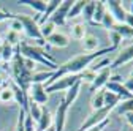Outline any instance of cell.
Instances as JSON below:
<instances>
[{"label": "cell", "instance_id": "4316f807", "mask_svg": "<svg viewBox=\"0 0 133 131\" xmlns=\"http://www.w3.org/2000/svg\"><path fill=\"white\" fill-rule=\"evenodd\" d=\"M14 101V92L10 85H5L2 90H0V103H3V104H8Z\"/></svg>", "mask_w": 133, "mask_h": 131}, {"label": "cell", "instance_id": "1f68e13d", "mask_svg": "<svg viewBox=\"0 0 133 131\" xmlns=\"http://www.w3.org/2000/svg\"><path fill=\"white\" fill-rule=\"evenodd\" d=\"M106 67H109V60H108V59H105V57H102V60L94 62L90 67H89V70H92V71L98 73V71H102V70H103V68H106Z\"/></svg>", "mask_w": 133, "mask_h": 131}, {"label": "cell", "instance_id": "7402d4cb", "mask_svg": "<svg viewBox=\"0 0 133 131\" xmlns=\"http://www.w3.org/2000/svg\"><path fill=\"white\" fill-rule=\"evenodd\" d=\"M54 71H38V73H33L32 74V84H46L49 79L52 77Z\"/></svg>", "mask_w": 133, "mask_h": 131}, {"label": "cell", "instance_id": "277c9868", "mask_svg": "<svg viewBox=\"0 0 133 131\" xmlns=\"http://www.w3.org/2000/svg\"><path fill=\"white\" fill-rule=\"evenodd\" d=\"M14 18L22 24V32L29 38H32L33 41H37L38 46H41V47L46 46V41L43 40V37L40 33V25L35 21V18H32V16H29V14H14Z\"/></svg>", "mask_w": 133, "mask_h": 131}, {"label": "cell", "instance_id": "6da1fadb", "mask_svg": "<svg viewBox=\"0 0 133 131\" xmlns=\"http://www.w3.org/2000/svg\"><path fill=\"white\" fill-rule=\"evenodd\" d=\"M111 51H114V47H111V46H109V47H105V49H98V51H95V52L79 54V55H76V57H73V59H70V60H66L65 63L59 65V68L54 71L52 77L49 79L44 85L54 82V81H57L59 77L66 76V74H81L84 70H87V68L90 67V65H92L95 60L102 59L105 54H108V52H111Z\"/></svg>", "mask_w": 133, "mask_h": 131}, {"label": "cell", "instance_id": "8d00e7d4", "mask_svg": "<svg viewBox=\"0 0 133 131\" xmlns=\"http://www.w3.org/2000/svg\"><path fill=\"white\" fill-rule=\"evenodd\" d=\"M8 30H13V32H18V33H22V24L16 19V18H13L11 19V22H10V28Z\"/></svg>", "mask_w": 133, "mask_h": 131}, {"label": "cell", "instance_id": "74e56055", "mask_svg": "<svg viewBox=\"0 0 133 131\" xmlns=\"http://www.w3.org/2000/svg\"><path fill=\"white\" fill-rule=\"evenodd\" d=\"M108 125H109V119L102 122V123H98V125H95V126H92V128H89V129H86V131H103Z\"/></svg>", "mask_w": 133, "mask_h": 131}, {"label": "cell", "instance_id": "9a60e30c", "mask_svg": "<svg viewBox=\"0 0 133 131\" xmlns=\"http://www.w3.org/2000/svg\"><path fill=\"white\" fill-rule=\"evenodd\" d=\"M46 43L51 44V46H54V47H66V46L70 44V38L66 37L65 33H62V32H57L56 30L54 33L46 40Z\"/></svg>", "mask_w": 133, "mask_h": 131}, {"label": "cell", "instance_id": "b9f144b4", "mask_svg": "<svg viewBox=\"0 0 133 131\" xmlns=\"http://www.w3.org/2000/svg\"><path fill=\"white\" fill-rule=\"evenodd\" d=\"M125 119H127L128 125H130V126H133V112H128V114H125Z\"/></svg>", "mask_w": 133, "mask_h": 131}, {"label": "cell", "instance_id": "484cf974", "mask_svg": "<svg viewBox=\"0 0 133 131\" xmlns=\"http://www.w3.org/2000/svg\"><path fill=\"white\" fill-rule=\"evenodd\" d=\"M56 28H57V27H56L51 21H46L44 24H41V25H40V33H41L43 40L46 41V40H48V38L51 37L54 32H56Z\"/></svg>", "mask_w": 133, "mask_h": 131}, {"label": "cell", "instance_id": "9c48e42d", "mask_svg": "<svg viewBox=\"0 0 133 131\" xmlns=\"http://www.w3.org/2000/svg\"><path fill=\"white\" fill-rule=\"evenodd\" d=\"M27 95H29V101H33L40 106H44L49 100V95L46 93L43 84H30Z\"/></svg>", "mask_w": 133, "mask_h": 131}, {"label": "cell", "instance_id": "f35d334b", "mask_svg": "<svg viewBox=\"0 0 133 131\" xmlns=\"http://www.w3.org/2000/svg\"><path fill=\"white\" fill-rule=\"evenodd\" d=\"M14 18V16L10 13V11H6L5 8H2V6H0V22H2V21H5V19H13Z\"/></svg>", "mask_w": 133, "mask_h": 131}, {"label": "cell", "instance_id": "7dc6e473", "mask_svg": "<svg viewBox=\"0 0 133 131\" xmlns=\"http://www.w3.org/2000/svg\"><path fill=\"white\" fill-rule=\"evenodd\" d=\"M3 44V40H2V37H0V46H2Z\"/></svg>", "mask_w": 133, "mask_h": 131}, {"label": "cell", "instance_id": "44dd1931", "mask_svg": "<svg viewBox=\"0 0 133 131\" xmlns=\"http://www.w3.org/2000/svg\"><path fill=\"white\" fill-rule=\"evenodd\" d=\"M114 112L119 114V115H125V114H128V112H133V98L121 101L117 106L114 107Z\"/></svg>", "mask_w": 133, "mask_h": 131}, {"label": "cell", "instance_id": "5b68a950", "mask_svg": "<svg viewBox=\"0 0 133 131\" xmlns=\"http://www.w3.org/2000/svg\"><path fill=\"white\" fill-rule=\"evenodd\" d=\"M81 82V76L79 74H66V76H62L59 77L57 81H54V82L44 85V90L46 93H54V92H66L68 89H71L75 84Z\"/></svg>", "mask_w": 133, "mask_h": 131}, {"label": "cell", "instance_id": "2e32d148", "mask_svg": "<svg viewBox=\"0 0 133 131\" xmlns=\"http://www.w3.org/2000/svg\"><path fill=\"white\" fill-rule=\"evenodd\" d=\"M60 2H62V0H49V2H46V10H44V13L40 16V19H38V25H41V24H44L46 21H49V18L52 16V13L59 8Z\"/></svg>", "mask_w": 133, "mask_h": 131}, {"label": "cell", "instance_id": "ab89813d", "mask_svg": "<svg viewBox=\"0 0 133 131\" xmlns=\"http://www.w3.org/2000/svg\"><path fill=\"white\" fill-rule=\"evenodd\" d=\"M122 85H124V87H125L130 93H133V76H128V79L125 81V82H124Z\"/></svg>", "mask_w": 133, "mask_h": 131}, {"label": "cell", "instance_id": "5bb4252c", "mask_svg": "<svg viewBox=\"0 0 133 131\" xmlns=\"http://www.w3.org/2000/svg\"><path fill=\"white\" fill-rule=\"evenodd\" d=\"M111 76H112V74H111V68H109V67L103 68L102 71H98L97 76H95V79H94V82L90 84V90H92V92H95V90H102V89L106 85V82L109 81Z\"/></svg>", "mask_w": 133, "mask_h": 131}, {"label": "cell", "instance_id": "f1b7e54d", "mask_svg": "<svg viewBox=\"0 0 133 131\" xmlns=\"http://www.w3.org/2000/svg\"><path fill=\"white\" fill-rule=\"evenodd\" d=\"M112 30L117 32V33L122 37V40H124V38H133V28H130V27L125 25V24H116V25L112 27Z\"/></svg>", "mask_w": 133, "mask_h": 131}, {"label": "cell", "instance_id": "e0dca14e", "mask_svg": "<svg viewBox=\"0 0 133 131\" xmlns=\"http://www.w3.org/2000/svg\"><path fill=\"white\" fill-rule=\"evenodd\" d=\"M18 3H21V5H24V6H30L32 10H35L37 11V14H43L44 13V10H46V2L44 0H19ZM40 19V18H38Z\"/></svg>", "mask_w": 133, "mask_h": 131}, {"label": "cell", "instance_id": "cb8c5ba5", "mask_svg": "<svg viewBox=\"0 0 133 131\" xmlns=\"http://www.w3.org/2000/svg\"><path fill=\"white\" fill-rule=\"evenodd\" d=\"M14 51H16V47H13L11 44H8V43L3 41V44H2V62H5V65H8L13 60Z\"/></svg>", "mask_w": 133, "mask_h": 131}, {"label": "cell", "instance_id": "603a6c76", "mask_svg": "<svg viewBox=\"0 0 133 131\" xmlns=\"http://www.w3.org/2000/svg\"><path fill=\"white\" fill-rule=\"evenodd\" d=\"M102 107H105V89L97 90L92 96V111L102 109Z\"/></svg>", "mask_w": 133, "mask_h": 131}, {"label": "cell", "instance_id": "ffe728a7", "mask_svg": "<svg viewBox=\"0 0 133 131\" xmlns=\"http://www.w3.org/2000/svg\"><path fill=\"white\" fill-rule=\"evenodd\" d=\"M106 13V8H105V2H95V11H94V18H92V24H102V19Z\"/></svg>", "mask_w": 133, "mask_h": 131}, {"label": "cell", "instance_id": "30bf717a", "mask_svg": "<svg viewBox=\"0 0 133 131\" xmlns=\"http://www.w3.org/2000/svg\"><path fill=\"white\" fill-rule=\"evenodd\" d=\"M131 60H133V44H128V46L121 49V52L109 63V68L111 70L112 68H119V67H122V65H125V63H128Z\"/></svg>", "mask_w": 133, "mask_h": 131}, {"label": "cell", "instance_id": "4fadbf2b", "mask_svg": "<svg viewBox=\"0 0 133 131\" xmlns=\"http://www.w3.org/2000/svg\"><path fill=\"white\" fill-rule=\"evenodd\" d=\"M52 123H54V117H52L51 111L46 106H41V115L38 122L35 123V131H46L49 126H52Z\"/></svg>", "mask_w": 133, "mask_h": 131}, {"label": "cell", "instance_id": "d6a6232c", "mask_svg": "<svg viewBox=\"0 0 133 131\" xmlns=\"http://www.w3.org/2000/svg\"><path fill=\"white\" fill-rule=\"evenodd\" d=\"M79 76H81V84H82V82H89V84H92V82H94V79H95V76H97V73L87 68V70L82 71Z\"/></svg>", "mask_w": 133, "mask_h": 131}, {"label": "cell", "instance_id": "d590c367", "mask_svg": "<svg viewBox=\"0 0 133 131\" xmlns=\"http://www.w3.org/2000/svg\"><path fill=\"white\" fill-rule=\"evenodd\" d=\"M24 120H25V111L19 109V115H18V125H16V131H25L24 128Z\"/></svg>", "mask_w": 133, "mask_h": 131}, {"label": "cell", "instance_id": "f546056e", "mask_svg": "<svg viewBox=\"0 0 133 131\" xmlns=\"http://www.w3.org/2000/svg\"><path fill=\"white\" fill-rule=\"evenodd\" d=\"M86 35H87V32H86V25L84 24H75V25H71V38L82 40Z\"/></svg>", "mask_w": 133, "mask_h": 131}, {"label": "cell", "instance_id": "7bdbcfd3", "mask_svg": "<svg viewBox=\"0 0 133 131\" xmlns=\"http://www.w3.org/2000/svg\"><path fill=\"white\" fill-rule=\"evenodd\" d=\"M46 131H56V128H54V125H52V126H49V128H48Z\"/></svg>", "mask_w": 133, "mask_h": 131}, {"label": "cell", "instance_id": "3957f363", "mask_svg": "<svg viewBox=\"0 0 133 131\" xmlns=\"http://www.w3.org/2000/svg\"><path fill=\"white\" fill-rule=\"evenodd\" d=\"M18 49H19V52H21V55L24 59H29L33 63L43 65V67L49 68V71H56L59 68V65L56 63V60L48 54V51H44V47H41L38 44H29L25 41H21Z\"/></svg>", "mask_w": 133, "mask_h": 131}, {"label": "cell", "instance_id": "7a4b0ae2", "mask_svg": "<svg viewBox=\"0 0 133 131\" xmlns=\"http://www.w3.org/2000/svg\"><path fill=\"white\" fill-rule=\"evenodd\" d=\"M35 65L37 63H33L32 60L24 59L19 52V49L16 47L10 71H11V77H13V84L18 85L25 95L32 84V74H33V70H35Z\"/></svg>", "mask_w": 133, "mask_h": 131}, {"label": "cell", "instance_id": "7c38bea8", "mask_svg": "<svg viewBox=\"0 0 133 131\" xmlns=\"http://www.w3.org/2000/svg\"><path fill=\"white\" fill-rule=\"evenodd\" d=\"M68 104L63 101V98L60 100L59 106H57V111H56V115H54V128L56 131H63L65 128V122H66V112H68Z\"/></svg>", "mask_w": 133, "mask_h": 131}, {"label": "cell", "instance_id": "e575fe53", "mask_svg": "<svg viewBox=\"0 0 133 131\" xmlns=\"http://www.w3.org/2000/svg\"><path fill=\"white\" fill-rule=\"evenodd\" d=\"M109 41H111V47L117 49V46H119V44H121V41H122V37L117 33V32L109 30Z\"/></svg>", "mask_w": 133, "mask_h": 131}, {"label": "cell", "instance_id": "60d3db41", "mask_svg": "<svg viewBox=\"0 0 133 131\" xmlns=\"http://www.w3.org/2000/svg\"><path fill=\"white\" fill-rule=\"evenodd\" d=\"M125 25H128L130 28H133V14L130 13V11H127V14H125V22H124Z\"/></svg>", "mask_w": 133, "mask_h": 131}, {"label": "cell", "instance_id": "d4e9b609", "mask_svg": "<svg viewBox=\"0 0 133 131\" xmlns=\"http://www.w3.org/2000/svg\"><path fill=\"white\" fill-rule=\"evenodd\" d=\"M84 5H86L84 0H76V2H73L71 8H70V11H68V16H66V19H75V18H78V16L82 13Z\"/></svg>", "mask_w": 133, "mask_h": 131}, {"label": "cell", "instance_id": "4dcf8cb0", "mask_svg": "<svg viewBox=\"0 0 133 131\" xmlns=\"http://www.w3.org/2000/svg\"><path fill=\"white\" fill-rule=\"evenodd\" d=\"M94 11H95V2L94 0H89L86 2L84 8H82V16L87 22H92V18H94Z\"/></svg>", "mask_w": 133, "mask_h": 131}, {"label": "cell", "instance_id": "f6af8a7d", "mask_svg": "<svg viewBox=\"0 0 133 131\" xmlns=\"http://www.w3.org/2000/svg\"><path fill=\"white\" fill-rule=\"evenodd\" d=\"M0 62H2V46H0Z\"/></svg>", "mask_w": 133, "mask_h": 131}, {"label": "cell", "instance_id": "bcb514c9", "mask_svg": "<svg viewBox=\"0 0 133 131\" xmlns=\"http://www.w3.org/2000/svg\"><path fill=\"white\" fill-rule=\"evenodd\" d=\"M0 85H3V79L2 77H0Z\"/></svg>", "mask_w": 133, "mask_h": 131}, {"label": "cell", "instance_id": "83f0119b", "mask_svg": "<svg viewBox=\"0 0 133 131\" xmlns=\"http://www.w3.org/2000/svg\"><path fill=\"white\" fill-rule=\"evenodd\" d=\"M3 41L8 43V44H11L13 47H18V46L21 44V33H18V32H13V30H8Z\"/></svg>", "mask_w": 133, "mask_h": 131}, {"label": "cell", "instance_id": "ac0fdd59", "mask_svg": "<svg viewBox=\"0 0 133 131\" xmlns=\"http://www.w3.org/2000/svg\"><path fill=\"white\" fill-rule=\"evenodd\" d=\"M98 38L95 35H90L87 33L84 38H82V47H84V51L86 52H95L98 51Z\"/></svg>", "mask_w": 133, "mask_h": 131}, {"label": "cell", "instance_id": "836d02e7", "mask_svg": "<svg viewBox=\"0 0 133 131\" xmlns=\"http://www.w3.org/2000/svg\"><path fill=\"white\" fill-rule=\"evenodd\" d=\"M100 25H103V27H105V28H108V30H112V27L116 25V21H114L112 16L106 11V13H105V16H103V19H102V24H100Z\"/></svg>", "mask_w": 133, "mask_h": 131}, {"label": "cell", "instance_id": "8fae6325", "mask_svg": "<svg viewBox=\"0 0 133 131\" xmlns=\"http://www.w3.org/2000/svg\"><path fill=\"white\" fill-rule=\"evenodd\" d=\"M106 92H111V93H114L116 96H119V100L121 101H124V100H130V98H133V93H130L124 85H122V82H114V81H108L106 82V85L103 87Z\"/></svg>", "mask_w": 133, "mask_h": 131}, {"label": "cell", "instance_id": "ee69618b", "mask_svg": "<svg viewBox=\"0 0 133 131\" xmlns=\"http://www.w3.org/2000/svg\"><path fill=\"white\" fill-rule=\"evenodd\" d=\"M130 6H131V11H130V13L133 14V2H130Z\"/></svg>", "mask_w": 133, "mask_h": 131}, {"label": "cell", "instance_id": "8992f818", "mask_svg": "<svg viewBox=\"0 0 133 131\" xmlns=\"http://www.w3.org/2000/svg\"><path fill=\"white\" fill-rule=\"evenodd\" d=\"M112 111H114V106H109V104H105V107H102V109L92 111V114H90V115H89L84 122H82V125L79 126L78 131H86V129H89V128H92V126H95V125H98V123L108 120V119H109V114H111Z\"/></svg>", "mask_w": 133, "mask_h": 131}, {"label": "cell", "instance_id": "ba28073f", "mask_svg": "<svg viewBox=\"0 0 133 131\" xmlns=\"http://www.w3.org/2000/svg\"><path fill=\"white\" fill-rule=\"evenodd\" d=\"M105 8H106V11L114 18L116 24H124L125 22L127 10L124 8L122 2H119V0H108V2H105Z\"/></svg>", "mask_w": 133, "mask_h": 131}, {"label": "cell", "instance_id": "d6986e66", "mask_svg": "<svg viewBox=\"0 0 133 131\" xmlns=\"http://www.w3.org/2000/svg\"><path fill=\"white\" fill-rule=\"evenodd\" d=\"M79 90H81V82H78V84H75L71 89H68L65 92V96H63V101L68 104V106H71L73 103H75V100L78 98V95H79Z\"/></svg>", "mask_w": 133, "mask_h": 131}, {"label": "cell", "instance_id": "52a82bcc", "mask_svg": "<svg viewBox=\"0 0 133 131\" xmlns=\"http://www.w3.org/2000/svg\"><path fill=\"white\" fill-rule=\"evenodd\" d=\"M71 5H73L71 0H63V2H60L59 8L52 13V16L49 18V21H51L56 27L65 25V22H66V16H68V11H70Z\"/></svg>", "mask_w": 133, "mask_h": 131}]
</instances>
